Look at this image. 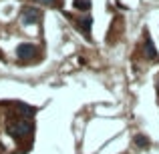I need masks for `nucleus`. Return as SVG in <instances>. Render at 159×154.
Masks as SVG:
<instances>
[{"instance_id":"7","label":"nucleus","mask_w":159,"mask_h":154,"mask_svg":"<svg viewBox=\"0 0 159 154\" xmlns=\"http://www.w3.org/2000/svg\"><path fill=\"white\" fill-rule=\"evenodd\" d=\"M18 110L22 112V114H26V116H30V114H34V108H30V106H26V104H18Z\"/></svg>"},{"instance_id":"9","label":"nucleus","mask_w":159,"mask_h":154,"mask_svg":"<svg viewBox=\"0 0 159 154\" xmlns=\"http://www.w3.org/2000/svg\"><path fill=\"white\" fill-rule=\"evenodd\" d=\"M36 2H40V4H52V6H57L58 0H36Z\"/></svg>"},{"instance_id":"2","label":"nucleus","mask_w":159,"mask_h":154,"mask_svg":"<svg viewBox=\"0 0 159 154\" xmlns=\"http://www.w3.org/2000/svg\"><path fill=\"white\" fill-rule=\"evenodd\" d=\"M20 20H22V24H36L40 20V10L32 6H24L20 12Z\"/></svg>"},{"instance_id":"3","label":"nucleus","mask_w":159,"mask_h":154,"mask_svg":"<svg viewBox=\"0 0 159 154\" xmlns=\"http://www.w3.org/2000/svg\"><path fill=\"white\" fill-rule=\"evenodd\" d=\"M34 54H36L34 44H20V46L16 48V56H18L20 60H28V58H32Z\"/></svg>"},{"instance_id":"1","label":"nucleus","mask_w":159,"mask_h":154,"mask_svg":"<svg viewBox=\"0 0 159 154\" xmlns=\"http://www.w3.org/2000/svg\"><path fill=\"white\" fill-rule=\"evenodd\" d=\"M8 134L14 136V138H22V136H26L28 132L32 130V122H28V120H14V122H8L6 126Z\"/></svg>"},{"instance_id":"5","label":"nucleus","mask_w":159,"mask_h":154,"mask_svg":"<svg viewBox=\"0 0 159 154\" xmlns=\"http://www.w3.org/2000/svg\"><path fill=\"white\" fill-rule=\"evenodd\" d=\"M91 22H93V18H91V16H83L81 22H79V28L85 32L87 38H89V32H91Z\"/></svg>"},{"instance_id":"4","label":"nucleus","mask_w":159,"mask_h":154,"mask_svg":"<svg viewBox=\"0 0 159 154\" xmlns=\"http://www.w3.org/2000/svg\"><path fill=\"white\" fill-rule=\"evenodd\" d=\"M145 56H147L149 60H153V58H157L155 46H153V42H151V38H149V36H145Z\"/></svg>"},{"instance_id":"6","label":"nucleus","mask_w":159,"mask_h":154,"mask_svg":"<svg viewBox=\"0 0 159 154\" xmlns=\"http://www.w3.org/2000/svg\"><path fill=\"white\" fill-rule=\"evenodd\" d=\"M75 8H79V10H89L91 2L89 0H75Z\"/></svg>"},{"instance_id":"8","label":"nucleus","mask_w":159,"mask_h":154,"mask_svg":"<svg viewBox=\"0 0 159 154\" xmlns=\"http://www.w3.org/2000/svg\"><path fill=\"white\" fill-rule=\"evenodd\" d=\"M135 142H137V146H147V138L145 136H137Z\"/></svg>"}]
</instances>
